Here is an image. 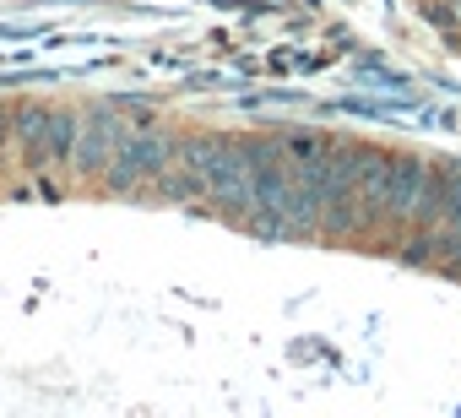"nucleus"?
<instances>
[{
    "mask_svg": "<svg viewBox=\"0 0 461 418\" xmlns=\"http://www.w3.org/2000/svg\"><path fill=\"white\" fill-rule=\"evenodd\" d=\"M174 158H179V141H174V136H163L158 125H131L104 174H109L114 190H141V185H152Z\"/></svg>",
    "mask_w": 461,
    "mask_h": 418,
    "instance_id": "f257e3e1",
    "label": "nucleus"
},
{
    "mask_svg": "<svg viewBox=\"0 0 461 418\" xmlns=\"http://www.w3.org/2000/svg\"><path fill=\"white\" fill-rule=\"evenodd\" d=\"M131 131V109L125 104H98V109H82V125H77V141H71V168L82 179H98L114 158V147L125 141Z\"/></svg>",
    "mask_w": 461,
    "mask_h": 418,
    "instance_id": "f03ea898",
    "label": "nucleus"
},
{
    "mask_svg": "<svg viewBox=\"0 0 461 418\" xmlns=\"http://www.w3.org/2000/svg\"><path fill=\"white\" fill-rule=\"evenodd\" d=\"M12 141L28 152V163H50V109L44 104H23L12 109Z\"/></svg>",
    "mask_w": 461,
    "mask_h": 418,
    "instance_id": "7ed1b4c3",
    "label": "nucleus"
},
{
    "mask_svg": "<svg viewBox=\"0 0 461 418\" xmlns=\"http://www.w3.org/2000/svg\"><path fill=\"white\" fill-rule=\"evenodd\" d=\"M77 125H82V109H50V163H66L71 158Z\"/></svg>",
    "mask_w": 461,
    "mask_h": 418,
    "instance_id": "20e7f679",
    "label": "nucleus"
},
{
    "mask_svg": "<svg viewBox=\"0 0 461 418\" xmlns=\"http://www.w3.org/2000/svg\"><path fill=\"white\" fill-rule=\"evenodd\" d=\"M12 141V109H0V147Z\"/></svg>",
    "mask_w": 461,
    "mask_h": 418,
    "instance_id": "39448f33",
    "label": "nucleus"
}]
</instances>
